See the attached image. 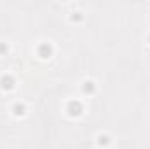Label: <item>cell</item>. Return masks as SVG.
<instances>
[{
    "label": "cell",
    "mask_w": 150,
    "mask_h": 149,
    "mask_svg": "<svg viewBox=\"0 0 150 149\" xmlns=\"http://www.w3.org/2000/svg\"><path fill=\"white\" fill-rule=\"evenodd\" d=\"M82 111H84V107H82V104H80L79 100H72V102H68L67 112H68L72 117H75V116H80V114H82Z\"/></svg>",
    "instance_id": "6da1fadb"
},
{
    "label": "cell",
    "mask_w": 150,
    "mask_h": 149,
    "mask_svg": "<svg viewBox=\"0 0 150 149\" xmlns=\"http://www.w3.org/2000/svg\"><path fill=\"white\" fill-rule=\"evenodd\" d=\"M51 54H52V46L51 44H40L38 46V56L40 58H51Z\"/></svg>",
    "instance_id": "7a4b0ae2"
},
{
    "label": "cell",
    "mask_w": 150,
    "mask_h": 149,
    "mask_svg": "<svg viewBox=\"0 0 150 149\" xmlns=\"http://www.w3.org/2000/svg\"><path fill=\"white\" fill-rule=\"evenodd\" d=\"M0 86H2V90H12L14 88V79L11 77V75H2L0 77Z\"/></svg>",
    "instance_id": "3957f363"
},
{
    "label": "cell",
    "mask_w": 150,
    "mask_h": 149,
    "mask_svg": "<svg viewBox=\"0 0 150 149\" xmlns=\"http://www.w3.org/2000/svg\"><path fill=\"white\" fill-rule=\"evenodd\" d=\"M82 90H84V93H86V95H91V93H94L96 86H94V82H93V81H86V82H84V86H82Z\"/></svg>",
    "instance_id": "277c9868"
},
{
    "label": "cell",
    "mask_w": 150,
    "mask_h": 149,
    "mask_svg": "<svg viewBox=\"0 0 150 149\" xmlns=\"http://www.w3.org/2000/svg\"><path fill=\"white\" fill-rule=\"evenodd\" d=\"M12 111H14L16 116H23V114H25V105H23V104H16Z\"/></svg>",
    "instance_id": "5b68a950"
},
{
    "label": "cell",
    "mask_w": 150,
    "mask_h": 149,
    "mask_svg": "<svg viewBox=\"0 0 150 149\" xmlns=\"http://www.w3.org/2000/svg\"><path fill=\"white\" fill-rule=\"evenodd\" d=\"M108 142H110V139H108L107 135H100V137H98V144H100V146H108Z\"/></svg>",
    "instance_id": "8992f818"
},
{
    "label": "cell",
    "mask_w": 150,
    "mask_h": 149,
    "mask_svg": "<svg viewBox=\"0 0 150 149\" xmlns=\"http://www.w3.org/2000/svg\"><path fill=\"white\" fill-rule=\"evenodd\" d=\"M72 19H74V21H79V19H82L80 12H74V14H72Z\"/></svg>",
    "instance_id": "52a82bcc"
},
{
    "label": "cell",
    "mask_w": 150,
    "mask_h": 149,
    "mask_svg": "<svg viewBox=\"0 0 150 149\" xmlns=\"http://www.w3.org/2000/svg\"><path fill=\"white\" fill-rule=\"evenodd\" d=\"M0 53H7V46L5 44H0Z\"/></svg>",
    "instance_id": "ba28073f"
},
{
    "label": "cell",
    "mask_w": 150,
    "mask_h": 149,
    "mask_svg": "<svg viewBox=\"0 0 150 149\" xmlns=\"http://www.w3.org/2000/svg\"><path fill=\"white\" fill-rule=\"evenodd\" d=\"M149 40H150V35H149Z\"/></svg>",
    "instance_id": "9c48e42d"
}]
</instances>
